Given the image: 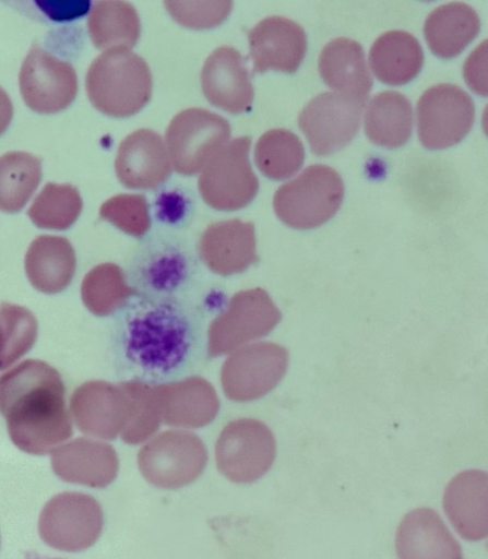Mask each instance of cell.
<instances>
[{
	"label": "cell",
	"instance_id": "e575fe53",
	"mask_svg": "<svg viewBox=\"0 0 488 559\" xmlns=\"http://www.w3.org/2000/svg\"><path fill=\"white\" fill-rule=\"evenodd\" d=\"M487 41L485 40L479 45L472 55L467 58L464 64V76L469 88L475 93L486 96L487 95Z\"/></svg>",
	"mask_w": 488,
	"mask_h": 559
},
{
	"label": "cell",
	"instance_id": "8992f818",
	"mask_svg": "<svg viewBox=\"0 0 488 559\" xmlns=\"http://www.w3.org/2000/svg\"><path fill=\"white\" fill-rule=\"evenodd\" d=\"M250 145L249 136L236 138L224 144L202 168L199 192L209 206L236 211L254 199L259 181L249 160Z\"/></svg>",
	"mask_w": 488,
	"mask_h": 559
},
{
	"label": "cell",
	"instance_id": "cb8c5ba5",
	"mask_svg": "<svg viewBox=\"0 0 488 559\" xmlns=\"http://www.w3.org/2000/svg\"><path fill=\"white\" fill-rule=\"evenodd\" d=\"M364 124L365 132L372 143L388 148L400 147L412 134V105L398 92H381L369 102Z\"/></svg>",
	"mask_w": 488,
	"mask_h": 559
},
{
	"label": "cell",
	"instance_id": "6da1fadb",
	"mask_svg": "<svg viewBox=\"0 0 488 559\" xmlns=\"http://www.w3.org/2000/svg\"><path fill=\"white\" fill-rule=\"evenodd\" d=\"M191 346L192 334L186 317L167 304L131 318L123 341L128 360L153 376L176 370L186 360Z\"/></svg>",
	"mask_w": 488,
	"mask_h": 559
},
{
	"label": "cell",
	"instance_id": "603a6c76",
	"mask_svg": "<svg viewBox=\"0 0 488 559\" xmlns=\"http://www.w3.org/2000/svg\"><path fill=\"white\" fill-rule=\"evenodd\" d=\"M369 63L376 78L384 84L403 85L419 73L424 53L418 40L405 31H389L372 44Z\"/></svg>",
	"mask_w": 488,
	"mask_h": 559
},
{
	"label": "cell",
	"instance_id": "5bb4252c",
	"mask_svg": "<svg viewBox=\"0 0 488 559\" xmlns=\"http://www.w3.org/2000/svg\"><path fill=\"white\" fill-rule=\"evenodd\" d=\"M170 169L166 144L153 130L133 131L118 147L115 170L127 188L155 189L168 178Z\"/></svg>",
	"mask_w": 488,
	"mask_h": 559
},
{
	"label": "cell",
	"instance_id": "d6a6232c",
	"mask_svg": "<svg viewBox=\"0 0 488 559\" xmlns=\"http://www.w3.org/2000/svg\"><path fill=\"white\" fill-rule=\"evenodd\" d=\"M164 5L180 25L192 29H210L228 17L233 0H164Z\"/></svg>",
	"mask_w": 488,
	"mask_h": 559
},
{
	"label": "cell",
	"instance_id": "e0dca14e",
	"mask_svg": "<svg viewBox=\"0 0 488 559\" xmlns=\"http://www.w3.org/2000/svg\"><path fill=\"white\" fill-rule=\"evenodd\" d=\"M488 475L468 469L455 475L447 485L443 510L461 537L471 542L485 539L488 534Z\"/></svg>",
	"mask_w": 488,
	"mask_h": 559
},
{
	"label": "cell",
	"instance_id": "836d02e7",
	"mask_svg": "<svg viewBox=\"0 0 488 559\" xmlns=\"http://www.w3.org/2000/svg\"><path fill=\"white\" fill-rule=\"evenodd\" d=\"M38 22L63 23L87 14L94 0H1Z\"/></svg>",
	"mask_w": 488,
	"mask_h": 559
},
{
	"label": "cell",
	"instance_id": "83f0119b",
	"mask_svg": "<svg viewBox=\"0 0 488 559\" xmlns=\"http://www.w3.org/2000/svg\"><path fill=\"white\" fill-rule=\"evenodd\" d=\"M305 160V148L299 138L286 129L263 133L254 148L259 170L272 180H284L296 174Z\"/></svg>",
	"mask_w": 488,
	"mask_h": 559
},
{
	"label": "cell",
	"instance_id": "30bf717a",
	"mask_svg": "<svg viewBox=\"0 0 488 559\" xmlns=\"http://www.w3.org/2000/svg\"><path fill=\"white\" fill-rule=\"evenodd\" d=\"M366 100L338 92L314 96L300 111L298 124L318 156L333 154L357 134Z\"/></svg>",
	"mask_w": 488,
	"mask_h": 559
},
{
	"label": "cell",
	"instance_id": "7c38bea8",
	"mask_svg": "<svg viewBox=\"0 0 488 559\" xmlns=\"http://www.w3.org/2000/svg\"><path fill=\"white\" fill-rule=\"evenodd\" d=\"M19 85L26 106L38 114H56L66 109L78 93L74 68L36 43L23 60Z\"/></svg>",
	"mask_w": 488,
	"mask_h": 559
},
{
	"label": "cell",
	"instance_id": "3957f363",
	"mask_svg": "<svg viewBox=\"0 0 488 559\" xmlns=\"http://www.w3.org/2000/svg\"><path fill=\"white\" fill-rule=\"evenodd\" d=\"M344 183L326 165H311L274 194L276 216L295 229H311L326 223L338 211Z\"/></svg>",
	"mask_w": 488,
	"mask_h": 559
},
{
	"label": "cell",
	"instance_id": "277c9868",
	"mask_svg": "<svg viewBox=\"0 0 488 559\" xmlns=\"http://www.w3.org/2000/svg\"><path fill=\"white\" fill-rule=\"evenodd\" d=\"M207 450L203 441L187 430H166L139 451L142 476L162 489H178L193 483L204 471Z\"/></svg>",
	"mask_w": 488,
	"mask_h": 559
},
{
	"label": "cell",
	"instance_id": "d4e9b609",
	"mask_svg": "<svg viewBox=\"0 0 488 559\" xmlns=\"http://www.w3.org/2000/svg\"><path fill=\"white\" fill-rule=\"evenodd\" d=\"M90 37L97 49L132 48L141 33L135 8L124 0H98L87 20Z\"/></svg>",
	"mask_w": 488,
	"mask_h": 559
},
{
	"label": "cell",
	"instance_id": "ac0fdd59",
	"mask_svg": "<svg viewBox=\"0 0 488 559\" xmlns=\"http://www.w3.org/2000/svg\"><path fill=\"white\" fill-rule=\"evenodd\" d=\"M401 559H461L462 548L440 515L430 508H417L404 515L395 535Z\"/></svg>",
	"mask_w": 488,
	"mask_h": 559
},
{
	"label": "cell",
	"instance_id": "4fadbf2b",
	"mask_svg": "<svg viewBox=\"0 0 488 559\" xmlns=\"http://www.w3.org/2000/svg\"><path fill=\"white\" fill-rule=\"evenodd\" d=\"M250 56L255 72L269 69L295 72L307 51L303 28L286 17L270 16L260 21L248 34Z\"/></svg>",
	"mask_w": 488,
	"mask_h": 559
},
{
	"label": "cell",
	"instance_id": "52a82bcc",
	"mask_svg": "<svg viewBox=\"0 0 488 559\" xmlns=\"http://www.w3.org/2000/svg\"><path fill=\"white\" fill-rule=\"evenodd\" d=\"M275 456L273 432L264 423L253 418L229 421L215 445L217 469L233 483L258 480L271 468Z\"/></svg>",
	"mask_w": 488,
	"mask_h": 559
},
{
	"label": "cell",
	"instance_id": "7a4b0ae2",
	"mask_svg": "<svg viewBox=\"0 0 488 559\" xmlns=\"http://www.w3.org/2000/svg\"><path fill=\"white\" fill-rule=\"evenodd\" d=\"M152 73L143 58L128 48H112L90 66L85 87L102 114L127 118L139 112L152 95Z\"/></svg>",
	"mask_w": 488,
	"mask_h": 559
},
{
	"label": "cell",
	"instance_id": "d6986e66",
	"mask_svg": "<svg viewBox=\"0 0 488 559\" xmlns=\"http://www.w3.org/2000/svg\"><path fill=\"white\" fill-rule=\"evenodd\" d=\"M163 423L177 428L195 429L209 425L219 411L213 385L201 377L162 383Z\"/></svg>",
	"mask_w": 488,
	"mask_h": 559
},
{
	"label": "cell",
	"instance_id": "2e32d148",
	"mask_svg": "<svg viewBox=\"0 0 488 559\" xmlns=\"http://www.w3.org/2000/svg\"><path fill=\"white\" fill-rule=\"evenodd\" d=\"M199 252L215 274L242 273L259 259L254 225L238 218L210 224L201 235Z\"/></svg>",
	"mask_w": 488,
	"mask_h": 559
},
{
	"label": "cell",
	"instance_id": "484cf974",
	"mask_svg": "<svg viewBox=\"0 0 488 559\" xmlns=\"http://www.w3.org/2000/svg\"><path fill=\"white\" fill-rule=\"evenodd\" d=\"M79 419L86 428L105 436H115L124 428L131 412V400L123 384L121 390L107 385H87L76 401Z\"/></svg>",
	"mask_w": 488,
	"mask_h": 559
},
{
	"label": "cell",
	"instance_id": "44dd1931",
	"mask_svg": "<svg viewBox=\"0 0 488 559\" xmlns=\"http://www.w3.org/2000/svg\"><path fill=\"white\" fill-rule=\"evenodd\" d=\"M24 265L34 288L57 294L68 287L74 276L75 251L66 237L38 236L29 245Z\"/></svg>",
	"mask_w": 488,
	"mask_h": 559
},
{
	"label": "cell",
	"instance_id": "ba28073f",
	"mask_svg": "<svg viewBox=\"0 0 488 559\" xmlns=\"http://www.w3.org/2000/svg\"><path fill=\"white\" fill-rule=\"evenodd\" d=\"M229 138L228 121L203 108L180 111L171 119L165 133L170 164L185 176L201 171Z\"/></svg>",
	"mask_w": 488,
	"mask_h": 559
},
{
	"label": "cell",
	"instance_id": "f1b7e54d",
	"mask_svg": "<svg viewBox=\"0 0 488 559\" xmlns=\"http://www.w3.org/2000/svg\"><path fill=\"white\" fill-rule=\"evenodd\" d=\"M134 294L122 269L110 262L93 267L83 278L81 296L85 307L97 316H108L121 308Z\"/></svg>",
	"mask_w": 488,
	"mask_h": 559
},
{
	"label": "cell",
	"instance_id": "7402d4cb",
	"mask_svg": "<svg viewBox=\"0 0 488 559\" xmlns=\"http://www.w3.org/2000/svg\"><path fill=\"white\" fill-rule=\"evenodd\" d=\"M479 29L478 14L471 5L450 2L430 12L425 21L424 35L435 56L451 59L475 39Z\"/></svg>",
	"mask_w": 488,
	"mask_h": 559
},
{
	"label": "cell",
	"instance_id": "8d00e7d4",
	"mask_svg": "<svg viewBox=\"0 0 488 559\" xmlns=\"http://www.w3.org/2000/svg\"><path fill=\"white\" fill-rule=\"evenodd\" d=\"M424 1H432V0H424Z\"/></svg>",
	"mask_w": 488,
	"mask_h": 559
},
{
	"label": "cell",
	"instance_id": "d590c367",
	"mask_svg": "<svg viewBox=\"0 0 488 559\" xmlns=\"http://www.w3.org/2000/svg\"><path fill=\"white\" fill-rule=\"evenodd\" d=\"M13 117V104L5 91L0 87V135L4 133Z\"/></svg>",
	"mask_w": 488,
	"mask_h": 559
},
{
	"label": "cell",
	"instance_id": "ffe728a7",
	"mask_svg": "<svg viewBox=\"0 0 488 559\" xmlns=\"http://www.w3.org/2000/svg\"><path fill=\"white\" fill-rule=\"evenodd\" d=\"M319 72L332 90L366 100L372 87L362 47L350 38L328 43L319 56Z\"/></svg>",
	"mask_w": 488,
	"mask_h": 559
},
{
	"label": "cell",
	"instance_id": "9a60e30c",
	"mask_svg": "<svg viewBox=\"0 0 488 559\" xmlns=\"http://www.w3.org/2000/svg\"><path fill=\"white\" fill-rule=\"evenodd\" d=\"M201 86L210 104L230 114L246 111L254 96L243 58L230 46L218 47L206 58Z\"/></svg>",
	"mask_w": 488,
	"mask_h": 559
},
{
	"label": "cell",
	"instance_id": "4316f807",
	"mask_svg": "<svg viewBox=\"0 0 488 559\" xmlns=\"http://www.w3.org/2000/svg\"><path fill=\"white\" fill-rule=\"evenodd\" d=\"M41 180V162L26 152L0 156V211L16 213L31 199Z\"/></svg>",
	"mask_w": 488,
	"mask_h": 559
},
{
	"label": "cell",
	"instance_id": "9c48e42d",
	"mask_svg": "<svg viewBox=\"0 0 488 559\" xmlns=\"http://www.w3.org/2000/svg\"><path fill=\"white\" fill-rule=\"evenodd\" d=\"M288 350L272 342L243 345L229 355L221 369V383L227 399L251 402L272 391L285 376Z\"/></svg>",
	"mask_w": 488,
	"mask_h": 559
},
{
	"label": "cell",
	"instance_id": "8fae6325",
	"mask_svg": "<svg viewBox=\"0 0 488 559\" xmlns=\"http://www.w3.org/2000/svg\"><path fill=\"white\" fill-rule=\"evenodd\" d=\"M416 115L421 144L429 150H442L459 143L469 132L475 107L461 87L438 84L420 96Z\"/></svg>",
	"mask_w": 488,
	"mask_h": 559
},
{
	"label": "cell",
	"instance_id": "5b68a950",
	"mask_svg": "<svg viewBox=\"0 0 488 559\" xmlns=\"http://www.w3.org/2000/svg\"><path fill=\"white\" fill-rule=\"evenodd\" d=\"M281 319V311L264 289L257 287L236 293L209 326V356L229 354L266 336Z\"/></svg>",
	"mask_w": 488,
	"mask_h": 559
},
{
	"label": "cell",
	"instance_id": "1f68e13d",
	"mask_svg": "<svg viewBox=\"0 0 488 559\" xmlns=\"http://www.w3.org/2000/svg\"><path fill=\"white\" fill-rule=\"evenodd\" d=\"M99 216L133 237H142L151 227L146 199L142 194H118L105 201Z\"/></svg>",
	"mask_w": 488,
	"mask_h": 559
},
{
	"label": "cell",
	"instance_id": "f546056e",
	"mask_svg": "<svg viewBox=\"0 0 488 559\" xmlns=\"http://www.w3.org/2000/svg\"><path fill=\"white\" fill-rule=\"evenodd\" d=\"M82 207L81 194L74 186L48 182L33 201L27 215L39 228L64 230L75 223Z\"/></svg>",
	"mask_w": 488,
	"mask_h": 559
},
{
	"label": "cell",
	"instance_id": "4dcf8cb0",
	"mask_svg": "<svg viewBox=\"0 0 488 559\" xmlns=\"http://www.w3.org/2000/svg\"><path fill=\"white\" fill-rule=\"evenodd\" d=\"M131 400L129 420L123 428L122 439L130 444L150 439L163 423L160 384L142 381L122 383Z\"/></svg>",
	"mask_w": 488,
	"mask_h": 559
}]
</instances>
